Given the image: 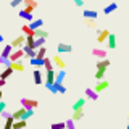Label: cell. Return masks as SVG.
<instances>
[{
    "label": "cell",
    "mask_w": 129,
    "mask_h": 129,
    "mask_svg": "<svg viewBox=\"0 0 129 129\" xmlns=\"http://www.w3.org/2000/svg\"><path fill=\"white\" fill-rule=\"evenodd\" d=\"M34 37H36V39H39V37L47 39V37H48V32H47L45 29H37V31L34 32Z\"/></svg>",
    "instance_id": "cell-27"
},
{
    "label": "cell",
    "mask_w": 129,
    "mask_h": 129,
    "mask_svg": "<svg viewBox=\"0 0 129 129\" xmlns=\"http://www.w3.org/2000/svg\"><path fill=\"white\" fill-rule=\"evenodd\" d=\"M19 18H23V19H26L27 23H32L34 21V16H32V13H26V10H19Z\"/></svg>",
    "instance_id": "cell-18"
},
{
    "label": "cell",
    "mask_w": 129,
    "mask_h": 129,
    "mask_svg": "<svg viewBox=\"0 0 129 129\" xmlns=\"http://www.w3.org/2000/svg\"><path fill=\"white\" fill-rule=\"evenodd\" d=\"M13 129H26V119H18V121H15Z\"/></svg>",
    "instance_id": "cell-29"
},
{
    "label": "cell",
    "mask_w": 129,
    "mask_h": 129,
    "mask_svg": "<svg viewBox=\"0 0 129 129\" xmlns=\"http://www.w3.org/2000/svg\"><path fill=\"white\" fill-rule=\"evenodd\" d=\"M45 55H47V48L45 47H40L39 50H37V58H45Z\"/></svg>",
    "instance_id": "cell-35"
},
{
    "label": "cell",
    "mask_w": 129,
    "mask_h": 129,
    "mask_svg": "<svg viewBox=\"0 0 129 129\" xmlns=\"http://www.w3.org/2000/svg\"><path fill=\"white\" fill-rule=\"evenodd\" d=\"M52 60H53V63H55L56 68H60V70H64V68H66V63L63 61V58L60 56V53L58 55H53V58H52Z\"/></svg>",
    "instance_id": "cell-12"
},
{
    "label": "cell",
    "mask_w": 129,
    "mask_h": 129,
    "mask_svg": "<svg viewBox=\"0 0 129 129\" xmlns=\"http://www.w3.org/2000/svg\"><path fill=\"white\" fill-rule=\"evenodd\" d=\"M11 68H13L15 71H24V64L21 63V61H16V63H11Z\"/></svg>",
    "instance_id": "cell-33"
},
{
    "label": "cell",
    "mask_w": 129,
    "mask_h": 129,
    "mask_svg": "<svg viewBox=\"0 0 129 129\" xmlns=\"http://www.w3.org/2000/svg\"><path fill=\"white\" fill-rule=\"evenodd\" d=\"M2 95H3V94H2V89H0V100H2Z\"/></svg>",
    "instance_id": "cell-48"
},
{
    "label": "cell",
    "mask_w": 129,
    "mask_h": 129,
    "mask_svg": "<svg viewBox=\"0 0 129 129\" xmlns=\"http://www.w3.org/2000/svg\"><path fill=\"white\" fill-rule=\"evenodd\" d=\"M26 108L24 107H21V108H18L16 111H13V118H15V121H18V119H23L24 118V115H26Z\"/></svg>",
    "instance_id": "cell-16"
},
{
    "label": "cell",
    "mask_w": 129,
    "mask_h": 129,
    "mask_svg": "<svg viewBox=\"0 0 129 129\" xmlns=\"http://www.w3.org/2000/svg\"><path fill=\"white\" fill-rule=\"evenodd\" d=\"M13 124H15V118L11 116V118L5 119V124H3V129H13Z\"/></svg>",
    "instance_id": "cell-30"
},
{
    "label": "cell",
    "mask_w": 129,
    "mask_h": 129,
    "mask_svg": "<svg viewBox=\"0 0 129 129\" xmlns=\"http://www.w3.org/2000/svg\"><path fill=\"white\" fill-rule=\"evenodd\" d=\"M107 45H108L110 50L116 48V36L115 34H110V37H108V40H107Z\"/></svg>",
    "instance_id": "cell-23"
},
{
    "label": "cell",
    "mask_w": 129,
    "mask_h": 129,
    "mask_svg": "<svg viewBox=\"0 0 129 129\" xmlns=\"http://www.w3.org/2000/svg\"><path fill=\"white\" fill-rule=\"evenodd\" d=\"M110 34L111 32L110 31H107V29H97V42L99 44H103V42H107L108 37H110Z\"/></svg>",
    "instance_id": "cell-3"
},
{
    "label": "cell",
    "mask_w": 129,
    "mask_h": 129,
    "mask_svg": "<svg viewBox=\"0 0 129 129\" xmlns=\"http://www.w3.org/2000/svg\"><path fill=\"white\" fill-rule=\"evenodd\" d=\"M82 16H84L86 19H97L99 13H97L95 10H84V11H82Z\"/></svg>",
    "instance_id": "cell-17"
},
{
    "label": "cell",
    "mask_w": 129,
    "mask_h": 129,
    "mask_svg": "<svg viewBox=\"0 0 129 129\" xmlns=\"http://www.w3.org/2000/svg\"><path fill=\"white\" fill-rule=\"evenodd\" d=\"M24 10H26V13H32L34 8H32V7H24Z\"/></svg>",
    "instance_id": "cell-45"
},
{
    "label": "cell",
    "mask_w": 129,
    "mask_h": 129,
    "mask_svg": "<svg viewBox=\"0 0 129 129\" xmlns=\"http://www.w3.org/2000/svg\"><path fill=\"white\" fill-rule=\"evenodd\" d=\"M5 84H7V81H5V79H0V89L5 86Z\"/></svg>",
    "instance_id": "cell-46"
},
{
    "label": "cell",
    "mask_w": 129,
    "mask_h": 129,
    "mask_svg": "<svg viewBox=\"0 0 129 129\" xmlns=\"http://www.w3.org/2000/svg\"><path fill=\"white\" fill-rule=\"evenodd\" d=\"M2 118H3V116H2V111H0V121H2Z\"/></svg>",
    "instance_id": "cell-49"
},
{
    "label": "cell",
    "mask_w": 129,
    "mask_h": 129,
    "mask_svg": "<svg viewBox=\"0 0 129 129\" xmlns=\"http://www.w3.org/2000/svg\"><path fill=\"white\" fill-rule=\"evenodd\" d=\"M44 68H45V71H52V70L55 68L53 60H50V58H47V56H45V61H44Z\"/></svg>",
    "instance_id": "cell-25"
},
{
    "label": "cell",
    "mask_w": 129,
    "mask_h": 129,
    "mask_svg": "<svg viewBox=\"0 0 129 129\" xmlns=\"http://www.w3.org/2000/svg\"><path fill=\"white\" fill-rule=\"evenodd\" d=\"M108 66H110V60H99L97 61V71H95V79L97 81H103L105 79V73H107Z\"/></svg>",
    "instance_id": "cell-1"
},
{
    "label": "cell",
    "mask_w": 129,
    "mask_h": 129,
    "mask_svg": "<svg viewBox=\"0 0 129 129\" xmlns=\"http://www.w3.org/2000/svg\"><path fill=\"white\" fill-rule=\"evenodd\" d=\"M86 26H87V27H90V29H97L95 19H86Z\"/></svg>",
    "instance_id": "cell-36"
},
{
    "label": "cell",
    "mask_w": 129,
    "mask_h": 129,
    "mask_svg": "<svg viewBox=\"0 0 129 129\" xmlns=\"http://www.w3.org/2000/svg\"><path fill=\"white\" fill-rule=\"evenodd\" d=\"M84 118V110H76V111H73V116H71V119H74V121H79V119H82Z\"/></svg>",
    "instance_id": "cell-28"
},
{
    "label": "cell",
    "mask_w": 129,
    "mask_h": 129,
    "mask_svg": "<svg viewBox=\"0 0 129 129\" xmlns=\"http://www.w3.org/2000/svg\"><path fill=\"white\" fill-rule=\"evenodd\" d=\"M92 55H95L99 60H105V58H107V55H108V52L105 50V48L95 47V48H92Z\"/></svg>",
    "instance_id": "cell-7"
},
{
    "label": "cell",
    "mask_w": 129,
    "mask_h": 129,
    "mask_svg": "<svg viewBox=\"0 0 129 129\" xmlns=\"http://www.w3.org/2000/svg\"><path fill=\"white\" fill-rule=\"evenodd\" d=\"M76 7H84V0H73Z\"/></svg>",
    "instance_id": "cell-43"
},
{
    "label": "cell",
    "mask_w": 129,
    "mask_h": 129,
    "mask_svg": "<svg viewBox=\"0 0 129 129\" xmlns=\"http://www.w3.org/2000/svg\"><path fill=\"white\" fill-rule=\"evenodd\" d=\"M23 56H26L24 50H23V48H16V50H13V53H11L10 60H11L13 63H16V61H21V58H23Z\"/></svg>",
    "instance_id": "cell-5"
},
{
    "label": "cell",
    "mask_w": 129,
    "mask_h": 129,
    "mask_svg": "<svg viewBox=\"0 0 129 129\" xmlns=\"http://www.w3.org/2000/svg\"><path fill=\"white\" fill-rule=\"evenodd\" d=\"M108 87H110V82H108V81H97V84H95V92H99V94H100V92H103V90H107V89Z\"/></svg>",
    "instance_id": "cell-8"
},
{
    "label": "cell",
    "mask_w": 129,
    "mask_h": 129,
    "mask_svg": "<svg viewBox=\"0 0 129 129\" xmlns=\"http://www.w3.org/2000/svg\"><path fill=\"white\" fill-rule=\"evenodd\" d=\"M13 71H15V70H13L11 66H10V68H5V70L0 73V79H5V81H7V79L10 78L11 74H13Z\"/></svg>",
    "instance_id": "cell-21"
},
{
    "label": "cell",
    "mask_w": 129,
    "mask_h": 129,
    "mask_svg": "<svg viewBox=\"0 0 129 129\" xmlns=\"http://www.w3.org/2000/svg\"><path fill=\"white\" fill-rule=\"evenodd\" d=\"M50 129H66V121H58V123H53Z\"/></svg>",
    "instance_id": "cell-31"
},
{
    "label": "cell",
    "mask_w": 129,
    "mask_h": 129,
    "mask_svg": "<svg viewBox=\"0 0 129 129\" xmlns=\"http://www.w3.org/2000/svg\"><path fill=\"white\" fill-rule=\"evenodd\" d=\"M55 78H56V71H45V84H55Z\"/></svg>",
    "instance_id": "cell-11"
},
{
    "label": "cell",
    "mask_w": 129,
    "mask_h": 129,
    "mask_svg": "<svg viewBox=\"0 0 129 129\" xmlns=\"http://www.w3.org/2000/svg\"><path fill=\"white\" fill-rule=\"evenodd\" d=\"M32 116H34V110H27V111H26V115H24V118H23V119H26V121H27L29 118H32Z\"/></svg>",
    "instance_id": "cell-40"
},
{
    "label": "cell",
    "mask_w": 129,
    "mask_h": 129,
    "mask_svg": "<svg viewBox=\"0 0 129 129\" xmlns=\"http://www.w3.org/2000/svg\"><path fill=\"white\" fill-rule=\"evenodd\" d=\"M127 119H129V113H127Z\"/></svg>",
    "instance_id": "cell-51"
},
{
    "label": "cell",
    "mask_w": 129,
    "mask_h": 129,
    "mask_svg": "<svg viewBox=\"0 0 129 129\" xmlns=\"http://www.w3.org/2000/svg\"><path fill=\"white\" fill-rule=\"evenodd\" d=\"M45 87H47V90H50L52 94H58V84H45Z\"/></svg>",
    "instance_id": "cell-32"
},
{
    "label": "cell",
    "mask_w": 129,
    "mask_h": 129,
    "mask_svg": "<svg viewBox=\"0 0 129 129\" xmlns=\"http://www.w3.org/2000/svg\"><path fill=\"white\" fill-rule=\"evenodd\" d=\"M84 105H86V99H78L74 103H73V111H76V110H82Z\"/></svg>",
    "instance_id": "cell-20"
},
{
    "label": "cell",
    "mask_w": 129,
    "mask_h": 129,
    "mask_svg": "<svg viewBox=\"0 0 129 129\" xmlns=\"http://www.w3.org/2000/svg\"><path fill=\"white\" fill-rule=\"evenodd\" d=\"M13 45H11V44H7L5 47L2 48V53H0V56H2V58H10L11 56V53H13Z\"/></svg>",
    "instance_id": "cell-10"
},
{
    "label": "cell",
    "mask_w": 129,
    "mask_h": 129,
    "mask_svg": "<svg viewBox=\"0 0 129 129\" xmlns=\"http://www.w3.org/2000/svg\"><path fill=\"white\" fill-rule=\"evenodd\" d=\"M23 50H24V53H26V56L27 58H36V56H37V50H34V48L32 47H27V45H24L23 47Z\"/></svg>",
    "instance_id": "cell-15"
},
{
    "label": "cell",
    "mask_w": 129,
    "mask_h": 129,
    "mask_svg": "<svg viewBox=\"0 0 129 129\" xmlns=\"http://www.w3.org/2000/svg\"><path fill=\"white\" fill-rule=\"evenodd\" d=\"M2 42H3V36L0 34V44H2Z\"/></svg>",
    "instance_id": "cell-47"
},
{
    "label": "cell",
    "mask_w": 129,
    "mask_h": 129,
    "mask_svg": "<svg viewBox=\"0 0 129 129\" xmlns=\"http://www.w3.org/2000/svg\"><path fill=\"white\" fill-rule=\"evenodd\" d=\"M56 50H58V53H71L73 52V45H70V44H58V47H56Z\"/></svg>",
    "instance_id": "cell-9"
},
{
    "label": "cell",
    "mask_w": 129,
    "mask_h": 129,
    "mask_svg": "<svg viewBox=\"0 0 129 129\" xmlns=\"http://www.w3.org/2000/svg\"><path fill=\"white\" fill-rule=\"evenodd\" d=\"M84 94H86V97H87V99H90V100H97V99H99V92H95V89L86 87Z\"/></svg>",
    "instance_id": "cell-13"
},
{
    "label": "cell",
    "mask_w": 129,
    "mask_h": 129,
    "mask_svg": "<svg viewBox=\"0 0 129 129\" xmlns=\"http://www.w3.org/2000/svg\"><path fill=\"white\" fill-rule=\"evenodd\" d=\"M11 45H13L15 50H16V48H23L24 45H26V36L21 34V36H18V37H15L13 42H11Z\"/></svg>",
    "instance_id": "cell-4"
},
{
    "label": "cell",
    "mask_w": 129,
    "mask_h": 129,
    "mask_svg": "<svg viewBox=\"0 0 129 129\" xmlns=\"http://www.w3.org/2000/svg\"><path fill=\"white\" fill-rule=\"evenodd\" d=\"M64 78H66V71H64V70H60V71H56V78H55V82H56V84H63Z\"/></svg>",
    "instance_id": "cell-19"
},
{
    "label": "cell",
    "mask_w": 129,
    "mask_h": 129,
    "mask_svg": "<svg viewBox=\"0 0 129 129\" xmlns=\"http://www.w3.org/2000/svg\"><path fill=\"white\" fill-rule=\"evenodd\" d=\"M21 107H24L26 110H34L39 107V102L34 99H21Z\"/></svg>",
    "instance_id": "cell-2"
},
{
    "label": "cell",
    "mask_w": 129,
    "mask_h": 129,
    "mask_svg": "<svg viewBox=\"0 0 129 129\" xmlns=\"http://www.w3.org/2000/svg\"><path fill=\"white\" fill-rule=\"evenodd\" d=\"M2 116H3V119H8V118H11V116H13V113H10V111H3V113H2Z\"/></svg>",
    "instance_id": "cell-42"
},
{
    "label": "cell",
    "mask_w": 129,
    "mask_h": 129,
    "mask_svg": "<svg viewBox=\"0 0 129 129\" xmlns=\"http://www.w3.org/2000/svg\"><path fill=\"white\" fill-rule=\"evenodd\" d=\"M116 10H118V3H116V2H111V3H108V5L103 8V13L105 15H111L113 11H116Z\"/></svg>",
    "instance_id": "cell-14"
},
{
    "label": "cell",
    "mask_w": 129,
    "mask_h": 129,
    "mask_svg": "<svg viewBox=\"0 0 129 129\" xmlns=\"http://www.w3.org/2000/svg\"><path fill=\"white\" fill-rule=\"evenodd\" d=\"M24 7H32V8H36V7H37V2H36V0H24Z\"/></svg>",
    "instance_id": "cell-38"
},
{
    "label": "cell",
    "mask_w": 129,
    "mask_h": 129,
    "mask_svg": "<svg viewBox=\"0 0 129 129\" xmlns=\"http://www.w3.org/2000/svg\"><path fill=\"white\" fill-rule=\"evenodd\" d=\"M32 78H34V84H36V86L44 84V74H42L40 70H34V71H32Z\"/></svg>",
    "instance_id": "cell-6"
},
{
    "label": "cell",
    "mask_w": 129,
    "mask_h": 129,
    "mask_svg": "<svg viewBox=\"0 0 129 129\" xmlns=\"http://www.w3.org/2000/svg\"><path fill=\"white\" fill-rule=\"evenodd\" d=\"M21 31H23V34L24 36H34V29L29 26V24H24V26H21Z\"/></svg>",
    "instance_id": "cell-26"
},
{
    "label": "cell",
    "mask_w": 129,
    "mask_h": 129,
    "mask_svg": "<svg viewBox=\"0 0 129 129\" xmlns=\"http://www.w3.org/2000/svg\"><path fill=\"white\" fill-rule=\"evenodd\" d=\"M58 94H66V87L63 84H58Z\"/></svg>",
    "instance_id": "cell-41"
},
{
    "label": "cell",
    "mask_w": 129,
    "mask_h": 129,
    "mask_svg": "<svg viewBox=\"0 0 129 129\" xmlns=\"http://www.w3.org/2000/svg\"><path fill=\"white\" fill-rule=\"evenodd\" d=\"M5 107H7V103L3 102V100H0V111H2V113L5 111Z\"/></svg>",
    "instance_id": "cell-44"
},
{
    "label": "cell",
    "mask_w": 129,
    "mask_h": 129,
    "mask_svg": "<svg viewBox=\"0 0 129 129\" xmlns=\"http://www.w3.org/2000/svg\"><path fill=\"white\" fill-rule=\"evenodd\" d=\"M29 61H31V64H32V66L44 68V61H45V58H37V56H36V58H31Z\"/></svg>",
    "instance_id": "cell-24"
},
{
    "label": "cell",
    "mask_w": 129,
    "mask_h": 129,
    "mask_svg": "<svg viewBox=\"0 0 129 129\" xmlns=\"http://www.w3.org/2000/svg\"><path fill=\"white\" fill-rule=\"evenodd\" d=\"M66 129H76V121L74 119H68L66 121Z\"/></svg>",
    "instance_id": "cell-39"
},
{
    "label": "cell",
    "mask_w": 129,
    "mask_h": 129,
    "mask_svg": "<svg viewBox=\"0 0 129 129\" xmlns=\"http://www.w3.org/2000/svg\"><path fill=\"white\" fill-rule=\"evenodd\" d=\"M21 3H24V0H11V2H10V7L11 8H18Z\"/></svg>",
    "instance_id": "cell-37"
},
{
    "label": "cell",
    "mask_w": 129,
    "mask_h": 129,
    "mask_svg": "<svg viewBox=\"0 0 129 129\" xmlns=\"http://www.w3.org/2000/svg\"><path fill=\"white\" fill-rule=\"evenodd\" d=\"M126 129H129V123H127V127H126Z\"/></svg>",
    "instance_id": "cell-50"
},
{
    "label": "cell",
    "mask_w": 129,
    "mask_h": 129,
    "mask_svg": "<svg viewBox=\"0 0 129 129\" xmlns=\"http://www.w3.org/2000/svg\"><path fill=\"white\" fill-rule=\"evenodd\" d=\"M29 26L32 27L34 31H37V29H40V27L44 26V19H40V18H37V19H34L32 23H29Z\"/></svg>",
    "instance_id": "cell-22"
},
{
    "label": "cell",
    "mask_w": 129,
    "mask_h": 129,
    "mask_svg": "<svg viewBox=\"0 0 129 129\" xmlns=\"http://www.w3.org/2000/svg\"><path fill=\"white\" fill-rule=\"evenodd\" d=\"M34 42H36L34 36H26V45L27 47H34Z\"/></svg>",
    "instance_id": "cell-34"
}]
</instances>
